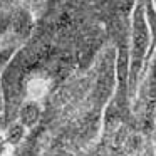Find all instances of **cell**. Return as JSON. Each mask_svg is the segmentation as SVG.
<instances>
[{"label":"cell","instance_id":"cell-1","mask_svg":"<svg viewBox=\"0 0 156 156\" xmlns=\"http://www.w3.org/2000/svg\"><path fill=\"white\" fill-rule=\"evenodd\" d=\"M20 136H22V128L20 126H14V128H12V134H9V141L15 143V141H19Z\"/></svg>","mask_w":156,"mask_h":156}]
</instances>
